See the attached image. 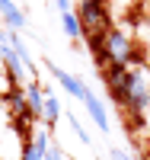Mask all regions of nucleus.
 <instances>
[{"instance_id":"nucleus-1","label":"nucleus","mask_w":150,"mask_h":160,"mask_svg":"<svg viewBox=\"0 0 150 160\" xmlns=\"http://www.w3.org/2000/svg\"><path fill=\"white\" fill-rule=\"evenodd\" d=\"M105 87L118 102V109L141 118L150 106V74L141 68H121V64H105Z\"/></svg>"},{"instance_id":"nucleus-2","label":"nucleus","mask_w":150,"mask_h":160,"mask_svg":"<svg viewBox=\"0 0 150 160\" xmlns=\"http://www.w3.org/2000/svg\"><path fill=\"white\" fill-rule=\"evenodd\" d=\"M102 64H121V68H134L141 61V51L134 48L131 35L121 29H105L102 32V48L96 55Z\"/></svg>"},{"instance_id":"nucleus-3","label":"nucleus","mask_w":150,"mask_h":160,"mask_svg":"<svg viewBox=\"0 0 150 160\" xmlns=\"http://www.w3.org/2000/svg\"><path fill=\"white\" fill-rule=\"evenodd\" d=\"M77 16H80V22H83V32L86 35H102L105 29H112V22H109V3H105V0H80V3H77Z\"/></svg>"},{"instance_id":"nucleus-4","label":"nucleus","mask_w":150,"mask_h":160,"mask_svg":"<svg viewBox=\"0 0 150 160\" xmlns=\"http://www.w3.org/2000/svg\"><path fill=\"white\" fill-rule=\"evenodd\" d=\"M48 68H51V74L61 80V87L70 93V96H77V99H86V96H90V90H86V83H83V80H77L74 74H67L64 68H58V64H48Z\"/></svg>"},{"instance_id":"nucleus-5","label":"nucleus","mask_w":150,"mask_h":160,"mask_svg":"<svg viewBox=\"0 0 150 160\" xmlns=\"http://www.w3.org/2000/svg\"><path fill=\"white\" fill-rule=\"evenodd\" d=\"M51 148H48V131H38V135L22 148V154H19V160H45V154H48Z\"/></svg>"},{"instance_id":"nucleus-6","label":"nucleus","mask_w":150,"mask_h":160,"mask_svg":"<svg viewBox=\"0 0 150 160\" xmlns=\"http://www.w3.org/2000/svg\"><path fill=\"white\" fill-rule=\"evenodd\" d=\"M22 90H26V102H29V112H32L35 118H42V112H45V93H42V83H38V80H29V83H26Z\"/></svg>"},{"instance_id":"nucleus-7","label":"nucleus","mask_w":150,"mask_h":160,"mask_svg":"<svg viewBox=\"0 0 150 160\" xmlns=\"http://www.w3.org/2000/svg\"><path fill=\"white\" fill-rule=\"evenodd\" d=\"M0 16H3V22L10 29H26V16L13 0H0Z\"/></svg>"},{"instance_id":"nucleus-8","label":"nucleus","mask_w":150,"mask_h":160,"mask_svg":"<svg viewBox=\"0 0 150 160\" xmlns=\"http://www.w3.org/2000/svg\"><path fill=\"white\" fill-rule=\"evenodd\" d=\"M83 102H86V112L93 115L96 128H99V131H109V115H105V106H102V102H99L96 96H93V93H90V96H86Z\"/></svg>"},{"instance_id":"nucleus-9","label":"nucleus","mask_w":150,"mask_h":160,"mask_svg":"<svg viewBox=\"0 0 150 160\" xmlns=\"http://www.w3.org/2000/svg\"><path fill=\"white\" fill-rule=\"evenodd\" d=\"M61 19H64V32L70 35V38H83V35H86V32H83V22H80L77 13L67 10V13H61Z\"/></svg>"},{"instance_id":"nucleus-10","label":"nucleus","mask_w":150,"mask_h":160,"mask_svg":"<svg viewBox=\"0 0 150 160\" xmlns=\"http://www.w3.org/2000/svg\"><path fill=\"white\" fill-rule=\"evenodd\" d=\"M42 118L48 122V128H54V122L61 118V102L54 99V96H51L48 90H45V112H42Z\"/></svg>"},{"instance_id":"nucleus-11","label":"nucleus","mask_w":150,"mask_h":160,"mask_svg":"<svg viewBox=\"0 0 150 160\" xmlns=\"http://www.w3.org/2000/svg\"><path fill=\"white\" fill-rule=\"evenodd\" d=\"M70 128L77 131V138H80V141H90V135H86L83 128H80V122H74V118H70Z\"/></svg>"},{"instance_id":"nucleus-12","label":"nucleus","mask_w":150,"mask_h":160,"mask_svg":"<svg viewBox=\"0 0 150 160\" xmlns=\"http://www.w3.org/2000/svg\"><path fill=\"white\" fill-rule=\"evenodd\" d=\"M45 160H64V154H61V151H54V148H51V151L45 154Z\"/></svg>"},{"instance_id":"nucleus-13","label":"nucleus","mask_w":150,"mask_h":160,"mask_svg":"<svg viewBox=\"0 0 150 160\" xmlns=\"http://www.w3.org/2000/svg\"><path fill=\"white\" fill-rule=\"evenodd\" d=\"M58 10H61V13H67V10H70V0H58Z\"/></svg>"},{"instance_id":"nucleus-14","label":"nucleus","mask_w":150,"mask_h":160,"mask_svg":"<svg viewBox=\"0 0 150 160\" xmlns=\"http://www.w3.org/2000/svg\"><path fill=\"white\" fill-rule=\"evenodd\" d=\"M112 160H131L128 154H121V151H112Z\"/></svg>"},{"instance_id":"nucleus-15","label":"nucleus","mask_w":150,"mask_h":160,"mask_svg":"<svg viewBox=\"0 0 150 160\" xmlns=\"http://www.w3.org/2000/svg\"><path fill=\"white\" fill-rule=\"evenodd\" d=\"M147 3H150V0H147Z\"/></svg>"}]
</instances>
